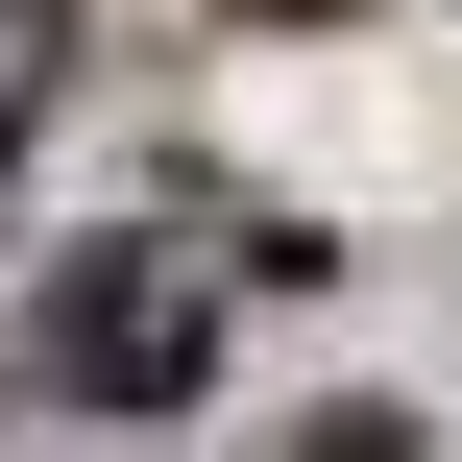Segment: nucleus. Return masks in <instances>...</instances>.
Here are the masks:
<instances>
[{
  "instance_id": "f03ea898",
  "label": "nucleus",
  "mask_w": 462,
  "mask_h": 462,
  "mask_svg": "<svg viewBox=\"0 0 462 462\" xmlns=\"http://www.w3.org/2000/svg\"><path fill=\"white\" fill-rule=\"evenodd\" d=\"M292 462H414V414H365V390H341V414H292Z\"/></svg>"
},
{
  "instance_id": "7ed1b4c3",
  "label": "nucleus",
  "mask_w": 462,
  "mask_h": 462,
  "mask_svg": "<svg viewBox=\"0 0 462 462\" xmlns=\"http://www.w3.org/2000/svg\"><path fill=\"white\" fill-rule=\"evenodd\" d=\"M244 24H341V0H244Z\"/></svg>"
},
{
  "instance_id": "f257e3e1",
  "label": "nucleus",
  "mask_w": 462,
  "mask_h": 462,
  "mask_svg": "<svg viewBox=\"0 0 462 462\" xmlns=\"http://www.w3.org/2000/svg\"><path fill=\"white\" fill-rule=\"evenodd\" d=\"M24 365H49L73 414H195V390H219V268H195L171 219H122V244H49V292H24Z\"/></svg>"
}]
</instances>
